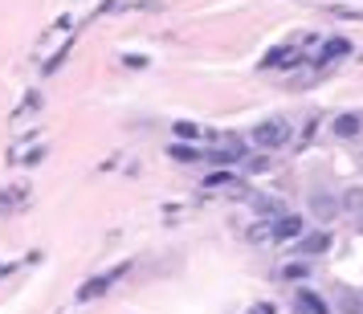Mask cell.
<instances>
[{
  "label": "cell",
  "instance_id": "11",
  "mask_svg": "<svg viewBox=\"0 0 363 314\" xmlns=\"http://www.w3.org/2000/svg\"><path fill=\"white\" fill-rule=\"evenodd\" d=\"M343 208L355 220H359V229H363V188H347V196H343Z\"/></svg>",
  "mask_w": 363,
  "mask_h": 314
},
{
  "label": "cell",
  "instance_id": "18",
  "mask_svg": "<svg viewBox=\"0 0 363 314\" xmlns=\"http://www.w3.org/2000/svg\"><path fill=\"white\" fill-rule=\"evenodd\" d=\"M176 135H180V139H196L200 127H196V123H176Z\"/></svg>",
  "mask_w": 363,
  "mask_h": 314
},
{
  "label": "cell",
  "instance_id": "9",
  "mask_svg": "<svg viewBox=\"0 0 363 314\" xmlns=\"http://www.w3.org/2000/svg\"><path fill=\"white\" fill-rule=\"evenodd\" d=\"M359 131H363V118L359 115H339V118H335V135H339V139H355Z\"/></svg>",
  "mask_w": 363,
  "mask_h": 314
},
{
  "label": "cell",
  "instance_id": "10",
  "mask_svg": "<svg viewBox=\"0 0 363 314\" xmlns=\"http://www.w3.org/2000/svg\"><path fill=\"white\" fill-rule=\"evenodd\" d=\"M298 310H311V314H330V306L314 290H298Z\"/></svg>",
  "mask_w": 363,
  "mask_h": 314
},
{
  "label": "cell",
  "instance_id": "12",
  "mask_svg": "<svg viewBox=\"0 0 363 314\" xmlns=\"http://www.w3.org/2000/svg\"><path fill=\"white\" fill-rule=\"evenodd\" d=\"M37 111H41V94L33 90V94H25V102H21L17 111H13V118H17V123H25V118L37 115Z\"/></svg>",
  "mask_w": 363,
  "mask_h": 314
},
{
  "label": "cell",
  "instance_id": "19",
  "mask_svg": "<svg viewBox=\"0 0 363 314\" xmlns=\"http://www.w3.org/2000/svg\"><path fill=\"white\" fill-rule=\"evenodd\" d=\"M204 184H208V188H225V184H233V176H229V172H213Z\"/></svg>",
  "mask_w": 363,
  "mask_h": 314
},
{
  "label": "cell",
  "instance_id": "7",
  "mask_svg": "<svg viewBox=\"0 0 363 314\" xmlns=\"http://www.w3.org/2000/svg\"><path fill=\"white\" fill-rule=\"evenodd\" d=\"M347 53H351V41H347V37H330V41H323L318 62H323V66H327V62H343Z\"/></svg>",
  "mask_w": 363,
  "mask_h": 314
},
{
  "label": "cell",
  "instance_id": "22",
  "mask_svg": "<svg viewBox=\"0 0 363 314\" xmlns=\"http://www.w3.org/2000/svg\"><path fill=\"white\" fill-rule=\"evenodd\" d=\"M13 274H17V262H4V265H0V281L13 278Z\"/></svg>",
  "mask_w": 363,
  "mask_h": 314
},
{
  "label": "cell",
  "instance_id": "4",
  "mask_svg": "<svg viewBox=\"0 0 363 314\" xmlns=\"http://www.w3.org/2000/svg\"><path fill=\"white\" fill-rule=\"evenodd\" d=\"M200 159L204 164H241L245 159V143L241 139H229V143H220V147H213V151H200Z\"/></svg>",
  "mask_w": 363,
  "mask_h": 314
},
{
  "label": "cell",
  "instance_id": "16",
  "mask_svg": "<svg viewBox=\"0 0 363 314\" xmlns=\"http://www.w3.org/2000/svg\"><path fill=\"white\" fill-rule=\"evenodd\" d=\"M311 204H314V213L323 216V220H327V216H335V200H330L327 192H314V200H311Z\"/></svg>",
  "mask_w": 363,
  "mask_h": 314
},
{
  "label": "cell",
  "instance_id": "3",
  "mask_svg": "<svg viewBox=\"0 0 363 314\" xmlns=\"http://www.w3.org/2000/svg\"><path fill=\"white\" fill-rule=\"evenodd\" d=\"M306 232V220L294 213H281L278 220H269V241H298Z\"/></svg>",
  "mask_w": 363,
  "mask_h": 314
},
{
  "label": "cell",
  "instance_id": "21",
  "mask_svg": "<svg viewBox=\"0 0 363 314\" xmlns=\"http://www.w3.org/2000/svg\"><path fill=\"white\" fill-rule=\"evenodd\" d=\"M249 314H278V310H274V302H257Z\"/></svg>",
  "mask_w": 363,
  "mask_h": 314
},
{
  "label": "cell",
  "instance_id": "15",
  "mask_svg": "<svg viewBox=\"0 0 363 314\" xmlns=\"http://www.w3.org/2000/svg\"><path fill=\"white\" fill-rule=\"evenodd\" d=\"M281 278H290V281L302 278V281H306V278H311V265H306V262H290V265H281Z\"/></svg>",
  "mask_w": 363,
  "mask_h": 314
},
{
  "label": "cell",
  "instance_id": "8",
  "mask_svg": "<svg viewBox=\"0 0 363 314\" xmlns=\"http://www.w3.org/2000/svg\"><path fill=\"white\" fill-rule=\"evenodd\" d=\"M253 208H257V216H262L265 225H269V220H278V216L286 213V204H281L278 196H257V200H253Z\"/></svg>",
  "mask_w": 363,
  "mask_h": 314
},
{
  "label": "cell",
  "instance_id": "13",
  "mask_svg": "<svg viewBox=\"0 0 363 314\" xmlns=\"http://www.w3.org/2000/svg\"><path fill=\"white\" fill-rule=\"evenodd\" d=\"M167 155H172L176 164H196V159H200V151L188 147V143H172V147H167Z\"/></svg>",
  "mask_w": 363,
  "mask_h": 314
},
{
  "label": "cell",
  "instance_id": "6",
  "mask_svg": "<svg viewBox=\"0 0 363 314\" xmlns=\"http://www.w3.org/2000/svg\"><path fill=\"white\" fill-rule=\"evenodd\" d=\"M330 249V232H302L298 237V253H306V257H318V253H327Z\"/></svg>",
  "mask_w": 363,
  "mask_h": 314
},
{
  "label": "cell",
  "instance_id": "1",
  "mask_svg": "<svg viewBox=\"0 0 363 314\" xmlns=\"http://www.w3.org/2000/svg\"><path fill=\"white\" fill-rule=\"evenodd\" d=\"M249 139H253L257 151H278L281 143L290 139V123H286V118H262V123L249 131Z\"/></svg>",
  "mask_w": 363,
  "mask_h": 314
},
{
  "label": "cell",
  "instance_id": "20",
  "mask_svg": "<svg viewBox=\"0 0 363 314\" xmlns=\"http://www.w3.org/2000/svg\"><path fill=\"white\" fill-rule=\"evenodd\" d=\"M339 298H343V310H347V314H363L359 298H351V294H339Z\"/></svg>",
  "mask_w": 363,
  "mask_h": 314
},
{
  "label": "cell",
  "instance_id": "5",
  "mask_svg": "<svg viewBox=\"0 0 363 314\" xmlns=\"http://www.w3.org/2000/svg\"><path fill=\"white\" fill-rule=\"evenodd\" d=\"M25 204H29V188H25V184L13 188V192H4V188H0V216H17Z\"/></svg>",
  "mask_w": 363,
  "mask_h": 314
},
{
  "label": "cell",
  "instance_id": "2",
  "mask_svg": "<svg viewBox=\"0 0 363 314\" xmlns=\"http://www.w3.org/2000/svg\"><path fill=\"white\" fill-rule=\"evenodd\" d=\"M131 274V262H118L115 269H106V274H94V278L86 281V286H78V294H74V302H94V298H102L111 286H115L118 278H127Z\"/></svg>",
  "mask_w": 363,
  "mask_h": 314
},
{
  "label": "cell",
  "instance_id": "17",
  "mask_svg": "<svg viewBox=\"0 0 363 314\" xmlns=\"http://www.w3.org/2000/svg\"><path fill=\"white\" fill-rule=\"evenodd\" d=\"M66 57H69V45H62V50H57V53H53V57H50V62H45V74H57V69H62V62H66Z\"/></svg>",
  "mask_w": 363,
  "mask_h": 314
},
{
  "label": "cell",
  "instance_id": "14",
  "mask_svg": "<svg viewBox=\"0 0 363 314\" xmlns=\"http://www.w3.org/2000/svg\"><path fill=\"white\" fill-rule=\"evenodd\" d=\"M294 62H298L294 50H269V57H265L262 66H265V69H269V66L278 69V66H294Z\"/></svg>",
  "mask_w": 363,
  "mask_h": 314
}]
</instances>
